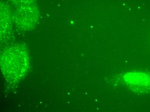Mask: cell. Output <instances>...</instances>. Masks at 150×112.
<instances>
[{"label":"cell","mask_w":150,"mask_h":112,"mask_svg":"<svg viewBox=\"0 0 150 112\" xmlns=\"http://www.w3.org/2000/svg\"><path fill=\"white\" fill-rule=\"evenodd\" d=\"M10 49L1 57V65L3 73L9 80H18L27 70L28 55L22 49Z\"/></svg>","instance_id":"6da1fadb"},{"label":"cell","mask_w":150,"mask_h":112,"mask_svg":"<svg viewBox=\"0 0 150 112\" xmlns=\"http://www.w3.org/2000/svg\"><path fill=\"white\" fill-rule=\"evenodd\" d=\"M128 87L136 91L150 90V76L142 73H130L125 77Z\"/></svg>","instance_id":"7a4b0ae2"}]
</instances>
